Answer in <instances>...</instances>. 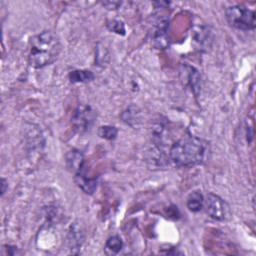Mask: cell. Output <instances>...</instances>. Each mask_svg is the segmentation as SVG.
Wrapping results in <instances>:
<instances>
[{
	"instance_id": "5b68a950",
	"label": "cell",
	"mask_w": 256,
	"mask_h": 256,
	"mask_svg": "<svg viewBox=\"0 0 256 256\" xmlns=\"http://www.w3.org/2000/svg\"><path fill=\"white\" fill-rule=\"evenodd\" d=\"M96 113L89 105L80 104L72 116V125L79 133H85L93 126Z\"/></svg>"
},
{
	"instance_id": "9c48e42d",
	"label": "cell",
	"mask_w": 256,
	"mask_h": 256,
	"mask_svg": "<svg viewBox=\"0 0 256 256\" xmlns=\"http://www.w3.org/2000/svg\"><path fill=\"white\" fill-rule=\"evenodd\" d=\"M74 181L77 186L86 194H93L97 189L98 181L96 178H89L84 171L74 174Z\"/></svg>"
},
{
	"instance_id": "2e32d148",
	"label": "cell",
	"mask_w": 256,
	"mask_h": 256,
	"mask_svg": "<svg viewBox=\"0 0 256 256\" xmlns=\"http://www.w3.org/2000/svg\"><path fill=\"white\" fill-rule=\"evenodd\" d=\"M139 112L137 111V107H134V110L131 111V107H129L125 112L122 114V119L129 125H132V121L136 122L138 119Z\"/></svg>"
},
{
	"instance_id": "3957f363",
	"label": "cell",
	"mask_w": 256,
	"mask_h": 256,
	"mask_svg": "<svg viewBox=\"0 0 256 256\" xmlns=\"http://www.w3.org/2000/svg\"><path fill=\"white\" fill-rule=\"evenodd\" d=\"M225 16L228 24L238 30H253L256 26L255 12L244 5H233L226 9Z\"/></svg>"
},
{
	"instance_id": "ac0fdd59",
	"label": "cell",
	"mask_w": 256,
	"mask_h": 256,
	"mask_svg": "<svg viewBox=\"0 0 256 256\" xmlns=\"http://www.w3.org/2000/svg\"><path fill=\"white\" fill-rule=\"evenodd\" d=\"M8 188V183L4 178H1V196L4 195V193L6 192Z\"/></svg>"
},
{
	"instance_id": "8fae6325",
	"label": "cell",
	"mask_w": 256,
	"mask_h": 256,
	"mask_svg": "<svg viewBox=\"0 0 256 256\" xmlns=\"http://www.w3.org/2000/svg\"><path fill=\"white\" fill-rule=\"evenodd\" d=\"M187 208L192 212H198L202 209L204 205V197L199 191H194L190 193L186 200Z\"/></svg>"
},
{
	"instance_id": "ba28073f",
	"label": "cell",
	"mask_w": 256,
	"mask_h": 256,
	"mask_svg": "<svg viewBox=\"0 0 256 256\" xmlns=\"http://www.w3.org/2000/svg\"><path fill=\"white\" fill-rule=\"evenodd\" d=\"M65 162L67 169L76 174L83 171L84 168V156L78 149H71L65 156Z\"/></svg>"
},
{
	"instance_id": "7c38bea8",
	"label": "cell",
	"mask_w": 256,
	"mask_h": 256,
	"mask_svg": "<svg viewBox=\"0 0 256 256\" xmlns=\"http://www.w3.org/2000/svg\"><path fill=\"white\" fill-rule=\"evenodd\" d=\"M68 78L72 83H87L94 79V74L89 70H73L69 72Z\"/></svg>"
},
{
	"instance_id": "8992f818",
	"label": "cell",
	"mask_w": 256,
	"mask_h": 256,
	"mask_svg": "<svg viewBox=\"0 0 256 256\" xmlns=\"http://www.w3.org/2000/svg\"><path fill=\"white\" fill-rule=\"evenodd\" d=\"M84 239H85V234L82 227L77 223H73L70 226L68 235H67V242H68V247L70 249V252L73 254H78L80 247L84 242Z\"/></svg>"
},
{
	"instance_id": "5bb4252c",
	"label": "cell",
	"mask_w": 256,
	"mask_h": 256,
	"mask_svg": "<svg viewBox=\"0 0 256 256\" xmlns=\"http://www.w3.org/2000/svg\"><path fill=\"white\" fill-rule=\"evenodd\" d=\"M118 134V130L114 126H109V125H104L100 126L98 128V135L106 140H113L116 138Z\"/></svg>"
},
{
	"instance_id": "e0dca14e",
	"label": "cell",
	"mask_w": 256,
	"mask_h": 256,
	"mask_svg": "<svg viewBox=\"0 0 256 256\" xmlns=\"http://www.w3.org/2000/svg\"><path fill=\"white\" fill-rule=\"evenodd\" d=\"M102 4L108 9H117L121 5V2H103Z\"/></svg>"
},
{
	"instance_id": "30bf717a",
	"label": "cell",
	"mask_w": 256,
	"mask_h": 256,
	"mask_svg": "<svg viewBox=\"0 0 256 256\" xmlns=\"http://www.w3.org/2000/svg\"><path fill=\"white\" fill-rule=\"evenodd\" d=\"M148 163H150L151 166L154 167H162L167 164V158L165 157L164 152L161 150V148L156 145V147L152 148L148 152Z\"/></svg>"
},
{
	"instance_id": "9a60e30c",
	"label": "cell",
	"mask_w": 256,
	"mask_h": 256,
	"mask_svg": "<svg viewBox=\"0 0 256 256\" xmlns=\"http://www.w3.org/2000/svg\"><path fill=\"white\" fill-rule=\"evenodd\" d=\"M107 28L116 33V34H119V35H124L125 34V26H124V23L120 20H116V19H113V20H109L107 21Z\"/></svg>"
},
{
	"instance_id": "277c9868",
	"label": "cell",
	"mask_w": 256,
	"mask_h": 256,
	"mask_svg": "<svg viewBox=\"0 0 256 256\" xmlns=\"http://www.w3.org/2000/svg\"><path fill=\"white\" fill-rule=\"evenodd\" d=\"M207 214L214 220L227 221L231 217V209L229 204L220 196L209 193L204 200Z\"/></svg>"
},
{
	"instance_id": "6da1fadb",
	"label": "cell",
	"mask_w": 256,
	"mask_h": 256,
	"mask_svg": "<svg viewBox=\"0 0 256 256\" xmlns=\"http://www.w3.org/2000/svg\"><path fill=\"white\" fill-rule=\"evenodd\" d=\"M208 143L195 136H186L172 144L169 158L177 167H192L202 164L206 158Z\"/></svg>"
},
{
	"instance_id": "7a4b0ae2",
	"label": "cell",
	"mask_w": 256,
	"mask_h": 256,
	"mask_svg": "<svg viewBox=\"0 0 256 256\" xmlns=\"http://www.w3.org/2000/svg\"><path fill=\"white\" fill-rule=\"evenodd\" d=\"M60 53V43L57 36L45 30L30 39L28 63L33 68H43L52 64Z\"/></svg>"
},
{
	"instance_id": "4fadbf2b",
	"label": "cell",
	"mask_w": 256,
	"mask_h": 256,
	"mask_svg": "<svg viewBox=\"0 0 256 256\" xmlns=\"http://www.w3.org/2000/svg\"><path fill=\"white\" fill-rule=\"evenodd\" d=\"M122 248L123 241L117 235L109 237L105 243V250L108 254H117L122 250Z\"/></svg>"
},
{
	"instance_id": "52a82bcc",
	"label": "cell",
	"mask_w": 256,
	"mask_h": 256,
	"mask_svg": "<svg viewBox=\"0 0 256 256\" xmlns=\"http://www.w3.org/2000/svg\"><path fill=\"white\" fill-rule=\"evenodd\" d=\"M182 68L184 69V78L185 83L191 88L194 95L197 97L201 91V76L197 69H195L193 66L190 65H183Z\"/></svg>"
}]
</instances>
